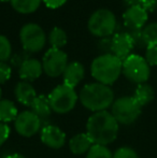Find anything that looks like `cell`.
<instances>
[{"label": "cell", "instance_id": "ba28073f", "mask_svg": "<svg viewBox=\"0 0 157 158\" xmlns=\"http://www.w3.org/2000/svg\"><path fill=\"white\" fill-rule=\"evenodd\" d=\"M19 40L25 52L38 53L45 46L46 35L38 24L28 23L21 28Z\"/></svg>", "mask_w": 157, "mask_h": 158}, {"label": "cell", "instance_id": "2e32d148", "mask_svg": "<svg viewBox=\"0 0 157 158\" xmlns=\"http://www.w3.org/2000/svg\"><path fill=\"white\" fill-rule=\"evenodd\" d=\"M14 94L17 101L24 106H30L34 102V100L37 98V93L34 86L26 81H21L16 84L14 89Z\"/></svg>", "mask_w": 157, "mask_h": 158}, {"label": "cell", "instance_id": "f1b7e54d", "mask_svg": "<svg viewBox=\"0 0 157 158\" xmlns=\"http://www.w3.org/2000/svg\"><path fill=\"white\" fill-rule=\"evenodd\" d=\"M12 75V68L6 63H0V84H4Z\"/></svg>", "mask_w": 157, "mask_h": 158}, {"label": "cell", "instance_id": "cb8c5ba5", "mask_svg": "<svg viewBox=\"0 0 157 158\" xmlns=\"http://www.w3.org/2000/svg\"><path fill=\"white\" fill-rule=\"evenodd\" d=\"M86 158H113V154L105 145L93 144L90 150L87 152Z\"/></svg>", "mask_w": 157, "mask_h": 158}, {"label": "cell", "instance_id": "30bf717a", "mask_svg": "<svg viewBox=\"0 0 157 158\" xmlns=\"http://www.w3.org/2000/svg\"><path fill=\"white\" fill-rule=\"evenodd\" d=\"M14 126L19 135L29 138L40 131L41 119L32 111H24L17 115L14 121Z\"/></svg>", "mask_w": 157, "mask_h": 158}, {"label": "cell", "instance_id": "83f0119b", "mask_svg": "<svg viewBox=\"0 0 157 158\" xmlns=\"http://www.w3.org/2000/svg\"><path fill=\"white\" fill-rule=\"evenodd\" d=\"M113 158H139L137 153L128 146L119 148L118 151L113 154Z\"/></svg>", "mask_w": 157, "mask_h": 158}, {"label": "cell", "instance_id": "7c38bea8", "mask_svg": "<svg viewBox=\"0 0 157 158\" xmlns=\"http://www.w3.org/2000/svg\"><path fill=\"white\" fill-rule=\"evenodd\" d=\"M149 19V13L141 6H128L123 14L124 26L129 29H142Z\"/></svg>", "mask_w": 157, "mask_h": 158}, {"label": "cell", "instance_id": "836d02e7", "mask_svg": "<svg viewBox=\"0 0 157 158\" xmlns=\"http://www.w3.org/2000/svg\"><path fill=\"white\" fill-rule=\"evenodd\" d=\"M123 1L127 6H141L143 0H123Z\"/></svg>", "mask_w": 157, "mask_h": 158}, {"label": "cell", "instance_id": "d590c367", "mask_svg": "<svg viewBox=\"0 0 157 158\" xmlns=\"http://www.w3.org/2000/svg\"><path fill=\"white\" fill-rule=\"evenodd\" d=\"M1 96H2V90H1V88H0V100H1Z\"/></svg>", "mask_w": 157, "mask_h": 158}, {"label": "cell", "instance_id": "6da1fadb", "mask_svg": "<svg viewBox=\"0 0 157 158\" xmlns=\"http://www.w3.org/2000/svg\"><path fill=\"white\" fill-rule=\"evenodd\" d=\"M86 133L94 144L107 146L118 138V123L108 111L96 112L86 123Z\"/></svg>", "mask_w": 157, "mask_h": 158}, {"label": "cell", "instance_id": "8d00e7d4", "mask_svg": "<svg viewBox=\"0 0 157 158\" xmlns=\"http://www.w3.org/2000/svg\"><path fill=\"white\" fill-rule=\"evenodd\" d=\"M0 1H10V0H0Z\"/></svg>", "mask_w": 157, "mask_h": 158}, {"label": "cell", "instance_id": "e0dca14e", "mask_svg": "<svg viewBox=\"0 0 157 158\" xmlns=\"http://www.w3.org/2000/svg\"><path fill=\"white\" fill-rule=\"evenodd\" d=\"M93 141L86 132L78 133L69 140V148L73 154L82 155L87 153L93 146Z\"/></svg>", "mask_w": 157, "mask_h": 158}, {"label": "cell", "instance_id": "3957f363", "mask_svg": "<svg viewBox=\"0 0 157 158\" xmlns=\"http://www.w3.org/2000/svg\"><path fill=\"white\" fill-rule=\"evenodd\" d=\"M123 70V61L113 54H101L90 64L92 77L98 83L112 85L118 80Z\"/></svg>", "mask_w": 157, "mask_h": 158}, {"label": "cell", "instance_id": "484cf974", "mask_svg": "<svg viewBox=\"0 0 157 158\" xmlns=\"http://www.w3.org/2000/svg\"><path fill=\"white\" fill-rule=\"evenodd\" d=\"M123 29L131 37L132 41H134V46H138V48H147V44H145L144 40H143V37H142V29H129V28H126L125 26L123 27Z\"/></svg>", "mask_w": 157, "mask_h": 158}, {"label": "cell", "instance_id": "ac0fdd59", "mask_svg": "<svg viewBox=\"0 0 157 158\" xmlns=\"http://www.w3.org/2000/svg\"><path fill=\"white\" fill-rule=\"evenodd\" d=\"M31 111L36 115H38L40 119L48 118L51 115L52 112V108H51L50 99H48V96L45 95H39L37 96V98L34 100L32 104L30 106Z\"/></svg>", "mask_w": 157, "mask_h": 158}, {"label": "cell", "instance_id": "52a82bcc", "mask_svg": "<svg viewBox=\"0 0 157 158\" xmlns=\"http://www.w3.org/2000/svg\"><path fill=\"white\" fill-rule=\"evenodd\" d=\"M122 73L130 82L136 84L147 83L151 74V67L147 63L144 57L137 54H131L123 60Z\"/></svg>", "mask_w": 157, "mask_h": 158}, {"label": "cell", "instance_id": "4dcf8cb0", "mask_svg": "<svg viewBox=\"0 0 157 158\" xmlns=\"http://www.w3.org/2000/svg\"><path fill=\"white\" fill-rule=\"evenodd\" d=\"M9 137H10V127L8 126V124L0 122V146L8 140Z\"/></svg>", "mask_w": 157, "mask_h": 158}, {"label": "cell", "instance_id": "44dd1931", "mask_svg": "<svg viewBox=\"0 0 157 158\" xmlns=\"http://www.w3.org/2000/svg\"><path fill=\"white\" fill-rule=\"evenodd\" d=\"M155 97V93H154V89L152 88L151 85L147 83L143 84H139L138 87L134 90V98L137 100L139 104L141 106H147V103L152 101Z\"/></svg>", "mask_w": 157, "mask_h": 158}, {"label": "cell", "instance_id": "9a60e30c", "mask_svg": "<svg viewBox=\"0 0 157 158\" xmlns=\"http://www.w3.org/2000/svg\"><path fill=\"white\" fill-rule=\"evenodd\" d=\"M84 75H85V69L83 64L79 61H72L68 64L63 73L64 84L74 88L82 82Z\"/></svg>", "mask_w": 157, "mask_h": 158}, {"label": "cell", "instance_id": "8fae6325", "mask_svg": "<svg viewBox=\"0 0 157 158\" xmlns=\"http://www.w3.org/2000/svg\"><path fill=\"white\" fill-rule=\"evenodd\" d=\"M134 48V43L131 37L123 28L116 30L112 35V54L115 55L122 61L125 60Z\"/></svg>", "mask_w": 157, "mask_h": 158}, {"label": "cell", "instance_id": "8992f818", "mask_svg": "<svg viewBox=\"0 0 157 158\" xmlns=\"http://www.w3.org/2000/svg\"><path fill=\"white\" fill-rule=\"evenodd\" d=\"M79 96L76 95L74 88L60 84L56 86L48 95L51 108L57 114H66L70 112L76 106Z\"/></svg>", "mask_w": 157, "mask_h": 158}, {"label": "cell", "instance_id": "7a4b0ae2", "mask_svg": "<svg viewBox=\"0 0 157 158\" xmlns=\"http://www.w3.org/2000/svg\"><path fill=\"white\" fill-rule=\"evenodd\" d=\"M80 101L87 110L94 113L107 111L114 102V93L112 88L105 84L89 83L81 89L79 95Z\"/></svg>", "mask_w": 157, "mask_h": 158}, {"label": "cell", "instance_id": "ffe728a7", "mask_svg": "<svg viewBox=\"0 0 157 158\" xmlns=\"http://www.w3.org/2000/svg\"><path fill=\"white\" fill-rule=\"evenodd\" d=\"M42 0H10L12 8L21 14H30L36 12L41 6Z\"/></svg>", "mask_w": 157, "mask_h": 158}, {"label": "cell", "instance_id": "277c9868", "mask_svg": "<svg viewBox=\"0 0 157 158\" xmlns=\"http://www.w3.org/2000/svg\"><path fill=\"white\" fill-rule=\"evenodd\" d=\"M87 28L93 35L100 39L112 37L118 30L115 14L108 9L96 10L88 19Z\"/></svg>", "mask_w": 157, "mask_h": 158}, {"label": "cell", "instance_id": "5bb4252c", "mask_svg": "<svg viewBox=\"0 0 157 158\" xmlns=\"http://www.w3.org/2000/svg\"><path fill=\"white\" fill-rule=\"evenodd\" d=\"M43 72L42 63L38 59L27 58L23 61V64L19 68V74L23 81L32 82L39 79Z\"/></svg>", "mask_w": 157, "mask_h": 158}, {"label": "cell", "instance_id": "d6986e66", "mask_svg": "<svg viewBox=\"0 0 157 158\" xmlns=\"http://www.w3.org/2000/svg\"><path fill=\"white\" fill-rule=\"evenodd\" d=\"M17 115H19V111L14 102L8 99L0 100V122L6 124L14 122Z\"/></svg>", "mask_w": 157, "mask_h": 158}, {"label": "cell", "instance_id": "1f68e13d", "mask_svg": "<svg viewBox=\"0 0 157 158\" xmlns=\"http://www.w3.org/2000/svg\"><path fill=\"white\" fill-rule=\"evenodd\" d=\"M141 6H142L147 13H152V12H154V11H156V9H157V0H143Z\"/></svg>", "mask_w": 157, "mask_h": 158}, {"label": "cell", "instance_id": "f546056e", "mask_svg": "<svg viewBox=\"0 0 157 158\" xmlns=\"http://www.w3.org/2000/svg\"><path fill=\"white\" fill-rule=\"evenodd\" d=\"M98 48L102 54H112V37L101 38L98 42Z\"/></svg>", "mask_w": 157, "mask_h": 158}, {"label": "cell", "instance_id": "e575fe53", "mask_svg": "<svg viewBox=\"0 0 157 158\" xmlns=\"http://www.w3.org/2000/svg\"><path fill=\"white\" fill-rule=\"evenodd\" d=\"M6 158H25V157L21 154H11V155H9V156H6Z\"/></svg>", "mask_w": 157, "mask_h": 158}, {"label": "cell", "instance_id": "5b68a950", "mask_svg": "<svg viewBox=\"0 0 157 158\" xmlns=\"http://www.w3.org/2000/svg\"><path fill=\"white\" fill-rule=\"evenodd\" d=\"M111 108V114L118 124L130 125L140 116L142 106L134 97L125 96L114 100Z\"/></svg>", "mask_w": 157, "mask_h": 158}, {"label": "cell", "instance_id": "9c48e42d", "mask_svg": "<svg viewBox=\"0 0 157 158\" xmlns=\"http://www.w3.org/2000/svg\"><path fill=\"white\" fill-rule=\"evenodd\" d=\"M68 66V55L59 48H51L42 58L43 72L51 77H58L63 75L66 67Z\"/></svg>", "mask_w": 157, "mask_h": 158}, {"label": "cell", "instance_id": "d6a6232c", "mask_svg": "<svg viewBox=\"0 0 157 158\" xmlns=\"http://www.w3.org/2000/svg\"><path fill=\"white\" fill-rule=\"evenodd\" d=\"M44 4L50 9H58L67 2V0H42Z\"/></svg>", "mask_w": 157, "mask_h": 158}, {"label": "cell", "instance_id": "603a6c76", "mask_svg": "<svg viewBox=\"0 0 157 158\" xmlns=\"http://www.w3.org/2000/svg\"><path fill=\"white\" fill-rule=\"evenodd\" d=\"M142 37L147 46L157 44V22L147 24L142 28Z\"/></svg>", "mask_w": 157, "mask_h": 158}, {"label": "cell", "instance_id": "4fadbf2b", "mask_svg": "<svg viewBox=\"0 0 157 158\" xmlns=\"http://www.w3.org/2000/svg\"><path fill=\"white\" fill-rule=\"evenodd\" d=\"M41 141L48 148L58 150L65 145L66 135L58 127L48 125L43 127L41 130Z\"/></svg>", "mask_w": 157, "mask_h": 158}, {"label": "cell", "instance_id": "d4e9b609", "mask_svg": "<svg viewBox=\"0 0 157 158\" xmlns=\"http://www.w3.org/2000/svg\"><path fill=\"white\" fill-rule=\"evenodd\" d=\"M12 55V44L6 35H0V63H6Z\"/></svg>", "mask_w": 157, "mask_h": 158}, {"label": "cell", "instance_id": "4316f807", "mask_svg": "<svg viewBox=\"0 0 157 158\" xmlns=\"http://www.w3.org/2000/svg\"><path fill=\"white\" fill-rule=\"evenodd\" d=\"M144 58L150 67L157 66V44L147 45L145 48Z\"/></svg>", "mask_w": 157, "mask_h": 158}, {"label": "cell", "instance_id": "7402d4cb", "mask_svg": "<svg viewBox=\"0 0 157 158\" xmlns=\"http://www.w3.org/2000/svg\"><path fill=\"white\" fill-rule=\"evenodd\" d=\"M67 42H68V35L63 28L54 27L50 31V35H48V43L51 44V46L53 48H59V50H61V48H64L67 44Z\"/></svg>", "mask_w": 157, "mask_h": 158}]
</instances>
